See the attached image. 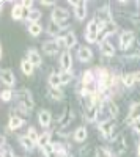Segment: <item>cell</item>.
<instances>
[{"instance_id":"25","label":"cell","mask_w":140,"mask_h":157,"mask_svg":"<svg viewBox=\"0 0 140 157\" xmlns=\"http://www.w3.org/2000/svg\"><path fill=\"white\" fill-rule=\"evenodd\" d=\"M107 107H109V112L112 116H118V105L113 101H109L107 102Z\"/></svg>"},{"instance_id":"27","label":"cell","mask_w":140,"mask_h":157,"mask_svg":"<svg viewBox=\"0 0 140 157\" xmlns=\"http://www.w3.org/2000/svg\"><path fill=\"white\" fill-rule=\"evenodd\" d=\"M41 25L40 24H32L30 25V27H29V32H30V35H33V36H38V35H40L41 33Z\"/></svg>"},{"instance_id":"21","label":"cell","mask_w":140,"mask_h":157,"mask_svg":"<svg viewBox=\"0 0 140 157\" xmlns=\"http://www.w3.org/2000/svg\"><path fill=\"white\" fill-rule=\"evenodd\" d=\"M19 143H21L25 149H29V151L35 146V141H32L29 137H19Z\"/></svg>"},{"instance_id":"22","label":"cell","mask_w":140,"mask_h":157,"mask_svg":"<svg viewBox=\"0 0 140 157\" xmlns=\"http://www.w3.org/2000/svg\"><path fill=\"white\" fill-rule=\"evenodd\" d=\"M22 13H24V5H14V6H13V11H11L13 19H21Z\"/></svg>"},{"instance_id":"9","label":"cell","mask_w":140,"mask_h":157,"mask_svg":"<svg viewBox=\"0 0 140 157\" xmlns=\"http://www.w3.org/2000/svg\"><path fill=\"white\" fill-rule=\"evenodd\" d=\"M29 61L33 64V66H40L41 64V55L38 54L35 49H30L29 50Z\"/></svg>"},{"instance_id":"17","label":"cell","mask_w":140,"mask_h":157,"mask_svg":"<svg viewBox=\"0 0 140 157\" xmlns=\"http://www.w3.org/2000/svg\"><path fill=\"white\" fill-rule=\"evenodd\" d=\"M96 105H88L87 107V112H85V118H87V121H95V118H96Z\"/></svg>"},{"instance_id":"14","label":"cell","mask_w":140,"mask_h":157,"mask_svg":"<svg viewBox=\"0 0 140 157\" xmlns=\"http://www.w3.org/2000/svg\"><path fill=\"white\" fill-rule=\"evenodd\" d=\"M79 58H80V61L91 60V50L88 49V47H80V50H79Z\"/></svg>"},{"instance_id":"38","label":"cell","mask_w":140,"mask_h":157,"mask_svg":"<svg viewBox=\"0 0 140 157\" xmlns=\"http://www.w3.org/2000/svg\"><path fill=\"white\" fill-rule=\"evenodd\" d=\"M135 78H137V80H140V72H138V74H135Z\"/></svg>"},{"instance_id":"4","label":"cell","mask_w":140,"mask_h":157,"mask_svg":"<svg viewBox=\"0 0 140 157\" xmlns=\"http://www.w3.org/2000/svg\"><path fill=\"white\" fill-rule=\"evenodd\" d=\"M71 66H72V60H71L69 52H63L60 55V68L63 69V72H69Z\"/></svg>"},{"instance_id":"34","label":"cell","mask_w":140,"mask_h":157,"mask_svg":"<svg viewBox=\"0 0 140 157\" xmlns=\"http://www.w3.org/2000/svg\"><path fill=\"white\" fill-rule=\"evenodd\" d=\"M11 98H13V94H11L10 90H3V91H2V101H3V102H8Z\"/></svg>"},{"instance_id":"26","label":"cell","mask_w":140,"mask_h":157,"mask_svg":"<svg viewBox=\"0 0 140 157\" xmlns=\"http://www.w3.org/2000/svg\"><path fill=\"white\" fill-rule=\"evenodd\" d=\"M49 140H50V135L46 132V134H43V135L40 137V140H38V145H40L41 148H44V146H47L49 143H50Z\"/></svg>"},{"instance_id":"8","label":"cell","mask_w":140,"mask_h":157,"mask_svg":"<svg viewBox=\"0 0 140 157\" xmlns=\"http://www.w3.org/2000/svg\"><path fill=\"white\" fill-rule=\"evenodd\" d=\"M2 82L8 86H11L13 83H14V74H13L11 69H2Z\"/></svg>"},{"instance_id":"31","label":"cell","mask_w":140,"mask_h":157,"mask_svg":"<svg viewBox=\"0 0 140 157\" xmlns=\"http://www.w3.org/2000/svg\"><path fill=\"white\" fill-rule=\"evenodd\" d=\"M82 80H84L85 85L90 83V82H93V72H91V71H85V72H84V77H82Z\"/></svg>"},{"instance_id":"11","label":"cell","mask_w":140,"mask_h":157,"mask_svg":"<svg viewBox=\"0 0 140 157\" xmlns=\"http://www.w3.org/2000/svg\"><path fill=\"white\" fill-rule=\"evenodd\" d=\"M99 47H101V52H103L104 55H113V52H115V49L110 44V41H103L99 44Z\"/></svg>"},{"instance_id":"2","label":"cell","mask_w":140,"mask_h":157,"mask_svg":"<svg viewBox=\"0 0 140 157\" xmlns=\"http://www.w3.org/2000/svg\"><path fill=\"white\" fill-rule=\"evenodd\" d=\"M18 98L21 101L22 109H25V110H32L33 109V98H32L29 90H21L19 93H18Z\"/></svg>"},{"instance_id":"20","label":"cell","mask_w":140,"mask_h":157,"mask_svg":"<svg viewBox=\"0 0 140 157\" xmlns=\"http://www.w3.org/2000/svg\"><path fill=\"white\" fill-rule=\"evenodd\" d=\"M49 85H50V88H58L60 85H61V78H60V75L58 74H52L49 77Z\"/></svg>"},{"instance_id":"37","label":"cell","mask_w":140,"mask_h":157,"mask_svg":"<svg viewBox=\"0 0 140 157\" xmlns=\"http://www.w3.org/2000/svg\"><path fill=\"white\" fill-rule=\"evenodd\" d=\"M41 3H43V5H47V6H49V5H52V2H46V0H43Z\"/></svg>"},{"instance_id":"12","label":"cell","mask_w":140,"mask_h":157,"mask_svg":"<svg viewBox=\"0 0 140 157\" xmlns=\"http://www.w3.org/2000/svg\"><path fill=\"white\" fill-rule=\"evenodd\" d=\"M50 113L47 112V110H41L40 112V124L43 126V127H47L49 124H50Z\"/></svg>"},{"instance_id":"23","label":"cell","mask_w":140,"mask_h":157,"mask_svg":"<svg viewBox=\"0 0 140 157\" xmlns=\"http://www.w3.org/2000/svg\"><path fill=\"white\" fill-rule=\"evenodd\" d=\"M49 96L52 98L54 101H60L63 98V93H61V90H58V88H50L49 90Z\"/></svg>"},{"instance_id":"1","label":"cell","mask_w":140,"mask_h":157,"mask_svg":"<svg viewBox=\"0 0 140 157\" xmlns=\"http://www.w3.org/2000/svg\"><path fill=\"white\" fill-rule=\"evenodd\" d=\"M103 27H104V24H101L96 19H93L90 24H88V27L85 30V39L88 43H95L98 39V33L103 30Z\"/></svg>"},{"instance_id":"10","label":"cell","mask_w":140,"mask_h":157,"mask_svg":"<svg viewBox=\"0 0 140 157\" xmlns=\"http://www.w3.org/2000/svg\"><path fill=\"white\" fill-rule=\"evenodd\" d=\"M43 49H44L46 54L52 55L55 52H58V44H57V41H47V43L43 44Z\"/></svg>"},{"instance_id":"29","label":"cell","mask_w":140,"mask_h":157,"mask_svg":"<svg viewBox=\"0 0 140 157\" xmlns=\"http://www.w3.org/2000/svg\"><path fill=\"white\" fill-rule=\"evenodd\" d=\"M47 32H49L50 35H57V33L60 32V25H58L57 22H54V21H52V22L49 24V29H47Z\"/></svg>"},{"instance_id":"6","label":"cell","mask_w":140,"mask_h":157,"mask_svg":"<svg viewBox=\"0 0 140 157\" xmlns=\"http://www.w3.org/2000/svg\"><path fill=\"white\" fill-rule=\"evenodd\" d=\"M134 41V33L132 32H123L120 36V46L121 49H128Z\"/></svg>"},{"instance_id":"24","label":"cell","mask_w":140,"mask_h":157,"mask_svg":"<svg viewBox=\"0 0 140 157\" xmlns=\"http://www.w3.org/2000/svg\"><path fill=\"white\" fill-rule=\"evenodd\" d=\"M27 17H29V21H30L32 24H38V21H40V17H41V13L38 11V10H35V11H30Z\"/></svg>"},{"instance_id":"35","label":"cell","mask_w":140,"mask_h":157,"mask_svg":"<svg viewBox=\"0 0 140 157\" xmlns=\"http://www.w3.org/2000/svg\"><path fill=\"white\" fill-rule=\"evenodd\" d=\"M134 127H135V130L140 134V120H137V121H134Z\"/></svg>"},{"instance_id":"7","label":"cell","mask_w":140,"mask_h":157,"mask_svg":"<svg viewBox=\"0 0 140 157\" xmlns=\"http://www.w3.org/2000/svg\"><path fill=\"white\" fill-rule=\"evenodd\" d=\"M113 126H115V121H113V120H107V121H104V123H101L99 130L103 132L104 137H110V132L113 130Z\"/></svg>"},{"instance_id":"19","label":"cell","mask_w":140,"mask_h":157,"mask_svg":"<svg viewBox=\"0 0 140 157\" xmlns=\"http://www.w3.org/2000/svg\"><path fill=\"white\" fill-rule=\"evenodd\" d=\"M121 80H123V85L124 86H132L134 83H135V74H126V75H123L121 77Z\"/></svg>"},{"instance_id":"36","label":"cell","mask_w":140,"mask_h":157,"mask_svg":"<svg viewBox=\"0 0 140 157\" xmlns=\"http://www.w3.org/2000/svg\"><path fill=\"white\" fill-rule=\"evenodd\" d=\"M32 2H30V0H27V2H24V8H32Z\"/></svg>"},{"instance_id":"13","label":"cell","mask_w":140,"mask_h":157,"mask_svg":"<svg viewBox=\"0 0 140 157\" xmlns=\"http://www.w3.org/2000/svg\"><path fill=\"white\" fill-rule=\"evenodd\" d=\"M22 126V120L19 116H16V115H13L11 118H10V123H8V127L11 129V130H16V129H19Z\"/></svg>"},{"instance_id":"18","label":"cell","mask_w":140,"mask_h":157,"mask_svg":"<svg viewBox=\"0 0 140 157\" xmlns=\"http://www.w3.org/2000/svg\"><path fill=\"white\" fill-rule=\"evenodd\" d=\"M21 69H22V72H24L25 75H30V74L33 72V64H32L29 60H24V61L21 63Z\"/></svg>"},{"instance_id":"32","label":"cell","mask_w":140,"mask_h":157,"mask_svg":"<svg viewBox=\"0 0 140 157\" xmlns=\"http://www.w3.org/2000/svg\"><path fill=\"white\" fill-rule=\"evenodd\" d=\"M71 77H72V75H71L69 72H63V74H60L61 85H63V83H69V82H71Z\"/></svg>"},{"instance_id":"28","label":"cell","mask_w":140,"mask_h":157,"mask_svg":"<svg viewBox=\"0 0 140 157\" xmlns=\"http://www.w3.org/2000/svg\"><path fill=\"white\" fill-rule=\"evenodd\" d=\"M65 44H66V47H72L76 44V35L74 33H68L65 36Z\"/></svg>"},{"instance_id":"30","label":"cell","mask_w":140,"mask_h":157,"mask_svg":"<svg viewBox=\"0 0 140 157\" xmlns=\"http://www.w3.org/2000/svg\"><path fill=\"white\" fill-rule=\"evenodd\" d=\"M32 141H35V143H38V140H40V137H38V134H36V130L33 129V127H29V135H27Z\"/></svg>"},{"instance_id":"33","label":"cell","mask_w":140,"mask_h":157,"mask_svg":"<svg viewBox=\"0 0 140 157\" xmlns=\"http://www.w3.org/2000/svg\"><path fill=\"white\" fill-rule=\"evenodd\" d=\"M96 157H110V152L106 151L104 148H98L96 149Z\"/></svg>"},{"instance_id":"3","label":"cell","mask_w":140,"mask_h":157,"mask_svg":"<svg viewBox=\"0 0 140 157\" xmlns=\"http://www.w3.org/2000/svg\"><path fill=\"white\" fill-rule=\"evenodd\" d=\"M68 11L66 10H63V8H60V6H57L55 10H54V13H52V21L54 22H57L58 25H60V29H63L61 25L66 22V19H68Z\"/></svg>"},{"instance_id":"15","label":"cell","mask_w":140,"mask_h":157,"mask_svg":"<svg viewBox=\"0 0 140 157\" xmlns=\"http://www.w3.org/2000/svg\"><path fill=\"white\" fill-rule=\"evenodd\" d=\"M129 116H131V120H134V121H137L138 118H140V104H138V102L132 104L131 112H129Z\"/></svg>"},{"instance_id":"16","label":"cell","mask_w":140,"mask_h":157,"mask_svg":"<svg viewBox=\"0 0 140 157\" xmlns=\"http://www.w3.org/2000/svg\"><path fill=\"white\" fill-rule=\"evenodd\" d=\"M85 138H87V129L85 127H79L74 132V140L80 143V141H85Z\"/></svg>"},{"instance_id":"39","label":"cell","mask_w":140,"mask_h":157,"mask_svg":"<svg viewBox=\"0 0 140 157\" xmlns=\"http://www.w3.org/2000/svg\"><path fill=\"white\" fill-rule=\"evenodd\" d=\"M138 157H140V146H138Z\"/></svg>"},{"instance_id":"5","label":"cell","mask_w":140,"mask_h":157,"mask_svg":"<svg viewBox=\"0 0 140 157\" xmlns=\"http://www.w3.org/2000/svg\"><path fill=\"white\" fill-rule=\"evenodd\" d=\"M74 6V14L77 16V19H84L87 16V5L85 2H69Z\"/></svg>"}]
</instances>
